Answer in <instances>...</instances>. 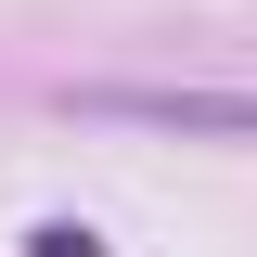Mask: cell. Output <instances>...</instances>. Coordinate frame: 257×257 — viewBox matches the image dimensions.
I'll list each match as a JSON object with an SVG mask.
<instances>
[{
    "mask_svg": "<svg viewBox=\"0 0 257 257\" xmlns=\"http://www.w3.org/2000/svg\"><path fill=\"white\" fill-rule=\"evenodd\" d=\"M77 116H103V128H180V142H257V90H128V77H90Z\"/></svg>",
    "mask_w": 257,
    "mask_h": 257,
    "instance_id": "cell-1",
    "label": "cell"
}]
</instances>
